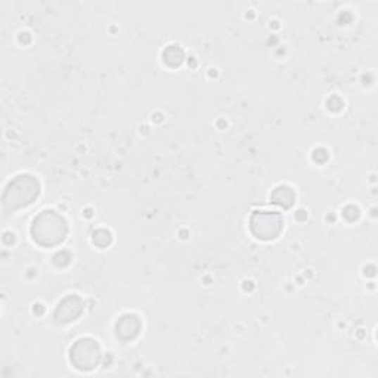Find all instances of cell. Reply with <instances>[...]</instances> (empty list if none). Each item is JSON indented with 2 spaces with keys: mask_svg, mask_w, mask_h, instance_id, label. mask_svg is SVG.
I'll return each mask as SVG.
<instances>
[{
  "mask_svg": "<svg viewBox=\"0 0 378 378\" xmlns=\"http://www.w3.org/2000/svg\"><path fill=\"white\" fill-rule=\"evenodd\" d=\"M115 329H117V336L120 339L132 340L139 334L141 321L138 320V316H134V315H125L118 320Z\"/></svg>",
  "mask_w": 378,
  "mask_h": 378,
  "instance_id": "obj_6",
  "label": "cell"
},
{
  "mask_svg": "<svg viewBox=\"0 0 378 378\" xmlns=\"http://www.w3.org/2000/svg\"><path fill=\"white\" fill-rule=\"evenodd\" d=\"M284 226L282 215L278 211H254L250 218V231L251 234L263 241L277 238Z\"/></svg>",
  "mask_w": 378,
  "mask_h": 378,
  "instance_id": "obj_3",
  "label": "cell"
},
{
  "mask_svg": "<svg viewBox=\"0 0 378 378\" xmlns=\"http://www.w3.org/2000/svg\"><path fill=\"white\" fill-rule=\"evenodd\" d=\"M83 300L75 296H67L61 303L58 305L56 310H55V320L58 324H70L73 321L77 320V317L83 313Z\"/></svg>",
  "mask_w": 378,
  "mask_h": 378,
  "instance_id": "obj_5",
  "label": "cell"
},
{
  "mask_svg": "<svg viewBox=\"0 0 378 378\" xmlns=\"http://www.w3.org/2000/svg\"><path fill=\"white\" fill-rule=\"evenodd\" d=\"M94 241H95V244L99 247H107L111 243V235L108 231L99 229L94 234Z\"/></svg>",
  "mask_w": 378,
  "mask_h": 378,
  "instance_id": "obj_9",
  "label": "cell"
},
{
  "mask_svg": "<svg viewBox=\"0 0 378 378\" xmlns=\"http://www.w3.org/2000/svg\"><path fill=\"white\" fill-rule=\"evenodd\" d=\"M39 182L30 175H20L8 185L4 194L5 210H17L32 204L39 195Z\"/></svg>",
  "mask_w": 378,
  "mask_h": 378,
  "instance_id": "obj_2",
  "label": "cell"
},
{
  "mask_svg": "<svg viewBox=\"0 0 378 378\" xmlns=\"http://www.w3.org/2000/svg\"><path fill=\"white\" fill-rule=\"evenodd\" d=\"M68 232L65 219L52 210L42 211L33 220L32 235L37 244L43 247H55L61 244Z\"/></svg>",
  "mask_w": 378,
  "mask_h": 378,
  "instance_id": "obj_1",
  "label": "cell"
},
{
  "mask_svg": "<svg viewBox=\"0 0 378 378\" xmlns=\"http://www.w3.org/2000/svg\"><path fill=\"white\" fill-rule=\"evenodd\" d=\"M182 59H184V52L177 46H169L164 51V61L173 67L182 63Z\"/></svg>",
  "mask_w": 378,
  "mask_h": 378,
  "instance_id": "obj_8",
  "label": "cell"
},
{
  "mask_svg": "<svg viewBox=\"0 0 378 378\" xmlns=\"http://www.w3.org/2000/svg\"><path fill=\"white\" fill-rule=\"evenodd\" d=\"M294 200H296V194L289 187H278L274 192L270 194V201L284 208H290L294 204Z\"/></svg>",
  "mask_w": 378,
  "mask_h": 378,
  "instance_id": "obj_7",
  "label": "cell"
},
{
  "mask_svg": "<svg viewBox=\"0 0 378 378\" xmlns=\"http://www.w3.org/2000/svg\"><path fill=\"white\" fill-rule=\"evenodd\" d=\"M71 364L80 371H90L99 365L101 349L95 340L80 339L75 341L70 351Z\"/></svg>",
  "mask_w": 378,
  "mask_h": 378,
  "instance_id": "obj_4",
  "label": "cell"
}]
</instances>
